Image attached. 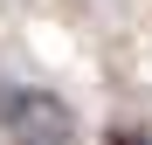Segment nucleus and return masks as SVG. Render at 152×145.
Wrapping results in <instances>:
<instances>
[{
  "label": "nucleus",
  "mask_w": 152,
  "mask_h": 145,
  "mask_svg": "<svg viewBox=\"0 0 152 145\" xmlns=\"http://www.w3.org/2000/svg\"><path fill=\"white\" fill-rule=\"evenodd\" d=\"M0 131L14 145H76L83 138V117L48 83H7L0 90Z\"/></svg>",
  "instance_id": "obj_1"
},
{
  "label": "nucleus",
  "mask_w": 152,
  "mask_h": 145,
  "mask_svg": "<svg viewBox=\"0 0 152 145\" xmlns=\"http://www.w3.org/2000/svg\"><path fill=\"white\" fill-rule=\"evenodd\" d=\"M104 145H152V131H145V125H111Z\"/></svg>",
  "instance_id": "obj_2"
}]
</instances>
